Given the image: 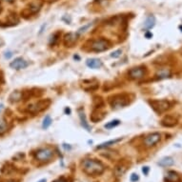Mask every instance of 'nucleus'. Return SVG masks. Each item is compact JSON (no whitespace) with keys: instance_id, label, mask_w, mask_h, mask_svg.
<instances>
[{"instance_id":"obj_12","label":"nucleus","mask_w":182,"mask_h":182,"mask_svg":"<svg viewBox=\"0 0 182 182\" xmlns=\"http://www.w3.org/2000/svg\"><path fill=\"white\" fill-rule=\"evenodd\" d=\"M176 123H177V119L175 118L172 115H167V116H165L162 119V121H161V124L164 127H174V126L176 125Z\"/></svg>"},{"instance_id":"obj_22","label":"nucleus","mask_w":182,"mask_h":182,"mask_svg":"<svg viewBox=\"0 0 182 182\" xmlns=\"http://www.w3.org/2000/svg\"><path fill=\"white\" fill-rule=\"evenodd\" d=\"M120 124V121L119 120H113V121H110L109 123H107L105 125V128L107 129H112V128H114L116 126H118Z\"/></svg>"},{"instance_id":"obj_20","label":"nucleus","mask_w":182,"mask_h":182,"mask_svg":"<svg viewBox=\"0 0 182 182\" xmlns=\"http://www.w3.org/2000/svg\"><path fill=\"white\" fill-rule=\"evenodd\" d=\"M51 124H52V118H51V116L50 115H46L45 116V118L43 119V124H42V127H43V129H48L50 126H51Z\"/></svg>"},{"instance_id":"obj_3","label":"nucleus","mask_w":182,"mask_h":182,"mask_svg":"<svg viewBox=\"0 0 182 182\" xmlns=\"http://www.w3.org/2000/svg\"><path fill=\"white\" fill-rule=\"evenodd\" d=\"M150 105L152 106V108L155 110L158 114L165 113L167 110H169L171 107V104L169 101H167L165 99H159V100H152L150 101Z\"/></svg>"},{"instance_id":"obj_4","label":"nucleus","mask_w":182,"mask_h":182,"mask_svg":"<svg viewBox=\"0 0 182 182\" xmlns=\"http://www.w3.org/2000/svg\"><path fill=\"white\" fill-rule=\"evenodd\" d=\"M54 156V151L50 148H42L36 151V153L35 154V157L37 161L40 162H45L49 161L52 159Z\"/></svg>"},{"instance_id":"obj_6","label":"nucleus","mask_w":182,"mask_h":182,"mask_svg":"<svg viewBox=\"0 0 182 182\" xmlns=\"http://www.w3.org/2000/svg\"><path fill=\"white\" fill-rule=\"evenodd\" d=\"M50 105V100H44V101H39L37 103L30 105L27 111L31 114H36L39 113L41 111H43L44 109H46L48 106Z\"/></svg>"},{"instance_id":"obj_2","label":"nucleus","mask_w":182,"mask_h":182,"mask_svg":"<svg viewBox=\"0 0 182 182\" xmlns=\"http://www.w3.org/2000/svg\"><path fill=\"white\" fill-rule=\"evenodd\" d=\"M110 42L106 39L103 38H99V39H96L91 42V46L90 49L93 52H96V53H100V52H104L106 50H108L110 48Z\"/></svg>"},{"instance_id":"obj_7","label":"nucleus","mask_w":182,"mask_h":182,"mask_svg":"<svg viewBox=\"0 0 182 182\" xmlns=\"http://www.w3.org/2000/svg\"><path fill=\"white\" fill-rule=\"evenodd\" d=\"M146 74V71L145 68L142 67H138V68H133L129 71V77L131 79H134V80H138L141 79L145 77Z\"/></svg>"},{"instance_id":"obj_17","label":"nucleus","mask_w":182,"mask_h":182,"mask_svg":"<svg viewBox=\"0 0 182 182\" xmlns=\"http://www.w3.org/2000/svg\"><path fill=\"white\" fill-rule=\"evenodd\" d=\"M155 24H156V18H155L153 16H148L147 19L145 20V22H144V27H145V29L150 30V29H152V28H153V27L155 26Z\"/></svg>"},{"instance_id":"obj_34","label":"nucleus","mask_w":182,"mask_h":182,"mask_svg":"<svg viewBox=\"0 0 182 182\" xmlns=\"http://www.w3.org/2000/svg\"><path fill=\"white\" fill-rule=\"evenodd\" d=\"M6 182H16L14 180H9V181H6Z\"/></svg>"},{"instance_id":"obj_37","label":"nucleus","mask_w":182,"mask_h":182,"mask_svg":"<svg viewBox=\"0 0 182 182\" xmlns=\"http://www.w3.org/2000/svg\"><path fill=\"white\" fill-rule=\"evenodd\" d=\"M0 45H1V41H0Z\"/></svg>"},{"instance_id":"obj_24","label":"nucleus","mask_w":182,"mask_h":182,"mask_svg":"<svg viewBox=\"0 0 182 182\" xmlns=\"http://www.w3.org/2000/svg\"><path fill=\"white\" fill-rule=\"evenodd\" d=\"M80 114V118H81V121H82V125L88 130V131H90V128H89V126H88V124H87V122H86V119H85V115H84V113H79Z\"/></svg>"},{"instance_id":"obj_8","label":"nucleus","mask_w":182,"mask_h":182,"mask_svg":"<svg viewBox=\"0 0 182 182\" xmlns=\"http://www.w3.org/2000/svg\"><path fill=\"white\" fill-rule=\"evenodd\" d=\"M129 103L127 97H125L124 96H116L114 97V99L111 101V105L112 107L114 109H119V108H123Z\"/></svg>"},{"instance_id":"obj_36","label":"nucleus","mask_w":182,"mask_h":182,"mask_svg":"<svg viewBox=\"0 0 182 182\" xmlns=\"http://www.w3.org/2000/svg\"><path fill=\"white\" fill-rule=\"evenodd\" d=\"M179 28H180V29H181V30H182V27H181V26H180V27H179Z\"/></svg>"},{"instance_id":"obj_31","label":"nucleus","mask_w":182,"mask_h":182,"mask_svg":"<svg viewBox=\"0 0 182 182\" xmlns=\"http://www.w3.org/2000/svg\"><path fill=\"white\" fill-rule=\"evenodd\" d=\"M54 182H66V180L64 178H59V179H57V180H55Z\"/></svg>"},{"instance_id":"obj_11","label":"nucleus","mask_w":182,"mask_h":182,"mask_svg":"<svg viewBox=\"0 0 182 182\" xmlns=\"http://www.w3.org/2000/svg\"><path fill=\"white\" fill-rule=\"evenodd\" d=\"M77 41V34L75 35V34L70 33L66 35L64 37V44L67 47H72Z\"/></svg>"},{"instance_id":"obj_33","label":"nucleus","mask_w":182,"mask_h":182,"mask_svg":"<svg viewBox=\"0 0 182 182\" xmlns=\"http://www.w3.org/2000/svg\"><path fill=\"white\" fill-rule=\"evenodd\" d=\"M38 182H46V179H45V178H43V179H40Z\"/></svg>"},{"instance_id":"obj_16","label":"nucleus","mask_w":182,"mask_h":182,"mask_svg":"<svg viewBox=\"0 0 182 182\" xmlns=\"http://www.w3.org/2000/svg\"><path fill=\"white\" fill-rule=\"evenodd\" d=\"M174 164H175V160L172 157H169V156L163 157L158 162V165L161 166V167H170V166H173Z\"/></svg>"},{"instance_id":"obj_23","label":"nucleus","mask_w":182,"mask_h":182,"mask_svg":"<svg viewBox=\"0 0 182 182\" xmlns=\"http://www.w3.org/2000/svg\"><path fill=\"white\" fill-rule=\"evenodd\" d=\"M14 98L12 101H18V100H20L21 99V97H22V93H20V92H14V93H12V96H10V98Z\"/></svg>"},{"instance_id":"obj_15","label":"nucleus","mask_w":182,"mask_h":182,"mask_svg":"<svg viewBox=\"0 0 182 182\" xmlns=\"http://www.w3.org/2000/svg\"><path fill=\"white\" fill-rule=\"evenodd\" d=\"M39 10H40V5L39 4H37V3H31L27 9H25L23 11V12H28V14H34V13L37 12Z\"/></svg>"},{"instance_id":"obj_27","label":"nucleus","mask_w":182,"mask_h":182,"mask_svg":"<svg viewBox=\"0 0 182 182\" xmlns=\"http://www.w3.org/2000/svg\"><path fill=\"white\" fill-rule=\"evenodd\" d=\"M138 179H139V176H138V174H132V175H131V177H130V180H131L132 182H136Z\"/></svg>"},{"instance_id":"obj_14","label":"nucleus","mask_w":182,"mask_h":182,"mask_svg":"<svg viewBox=\"0 0 182 182\" xmlns=\"http://www.w3.org/2000/svg\"><path fill=\"white\" fill-rule=\"evenodd\" d=\"M165 180L167 182H181L179 175L175 172H168L167 173Z\"/></svg>"},{"instance_id":"obj_28","label":"nucleus","mask_w":182,"mask_h":182,"mask_svg":"<svg viewBox=\"0 0 182 182\" xmlns=\"http://www.w3.org/2000/svg\"><path fill=\"white\" fill-rule=\"evenodd\" d=\"M149 171H150V168L148 166H145V167H143V168H142V172H143V174L145 175H147L149 174Z\"/></svg>"},{"instance_id":"obj_18","label":"nucleus","mask_w":182,"mask_h":182,"mask_svg":"<svg viewBox=\"0 0 182 182\" xmlns=\"http://www.w3.org/2000/svg\"><path fill=\"white\" fill-rule=\"evenodd\" d=\"M121 141V138H116V139H114V140H110V141H107V142H104L102 144H100L99 146L96 147V149H103V148H107V147H110L112 145H114L115 143Z\"/></svg>"},{"instance_id":"obj_32","label":"nucleus","mask_w":182,"mask_h":182,"mask_svg":"<svg viewBox=\"0 0 182 182\" xmlns=\"http://www.w3.org/2000/svg\"><path fill=\"white\" fill-rule=\"evenodd\" d=\"M4 1H7V2H9V3H12L14 0H4Z\"/></svg>"},{"instance_id":"obj_13","label":"nucleus","mask_w":182,"mask_h":182,"mask_svg":"<svg viewBox=\"0 0 182 182\" xmlns=\"http://www.w3.org/2000/svg\"><path fill=\"white\" fill-rule=\"evenodd\" d=\"M86 64L89 68L91 69H98L102 66V62L97 58H92V59H88L86 61Z\"/></svg>"},{"instance_id":"obj_10","label":"nucleus","mask_w":182,"mask_h":182,"mask_svg":"<svg viewBox=\"0 0 182 182\" xmlns=\"http://www.w3.org/2000/svg\"><path fill=\"white\" fill-rule=\"evenodd\" d=\"M171 75H172V72L170 69L168 68H161L159 69L156 73V77L157 79H166V78H169L171 77Z\"/></svg>"},{"instance_id":"obj_25","label":"nucleus","mask_w":182,"mask_h":182,"mask_svg":"<svg viewBox=\"0 0 182 182\" xmlns=\"http://www.w3.org/2000/svg\"><path fill=\"white\" fill-rule=\"evenodd\" d=\"M91 26H92V24H87V25H85L84 27H82V28H80V29H78V31H77V35H81V34H83V33H85L86 32V30H88Z\"/></svg>"},{"instance_id":"obj_26","label":"nucleus","mask_w":182,"mask_h":182,"mask_svg":"<svg viewBox=\"0 0 182 182\" xmlns=\"http://www.w3.org/2000/svg\"><path fill=\"white\" fill-rule=\"evenodd\" d=\"M121 54H122V51H121V50H116V51H114V53L111 54V56L113 58H118L121 55Z\"/></svg>"},{"instance_id":"obj_29","label":"nucleus","mask_w":182,"mask_h":182,"mask_svg":"<svg viewBox=\"0 0 182 182\" xmlns=\"http://www.w3.org/2000/svg\"><path fill=\"white\" fill-rule=\"evenodd\" d=\"M12 55V54L11 52H8V53H6V54H4V56H5L6 58H11Z\"/></svg>"},{"instance_id":"obj_30","label":"nucleus","mask_w":182,"mask_h":182,"mask_svg":"<svg viewBox=\"0 0 182 182\" xmlns=\"http://www.w3.org/2000/svg\"><path fill=\"white\" fill-rule=\"evenodd\" d=\"M146 37L147 38H150V37H152V36H153V35H152V33H150V32H148V33H146Z\"/></svg>"},{"instance_id":"obj_5","label":"nucleus","mask_w":182,"mask_h":182,"mask_svg":"<svg viewBox=\"0 0 182 182\" xmlns=\"http://www.w3.org/2000/svg\"><path fill=\"white\" fill-rule=\"evenodd\" d=\"M161 139V135L159 133H150L148 134L146 138H144V145L145 147L147 148H151V147H154L156 146Z\"/></svg>"},{"instance_id":"obj_35","label":"nucleus","mask_w":182,"mask_h":182,"mask_svg":"<svg viewBox=\"0 0 182 182\" xmlns=\"http://www.w3.org/2000/svg\"><path fill=\"white\" fill-rule=\"evenodd\" d=\"M1 10H2V8H1V5H0V12H1Z\"/></svg>"},{"instance_id":"obj_19","label":"nucleus","mask_w":182,"mask_h":182,"mask_svg":"<svg viewBox=\"0 0 182 182\" xmlns=\"http://www.w3.org/2000/svg\"><path fill=\"white\" fill-rule=\"evenodd\" d=\"M126 171H127V168H125V167H124L123 165H121V166H116V168H115V170H114V174H115V175H117V176H122V175L125 174Z\"/></svg>"},{"instance_id":"obj_9","label":"nucleus","mask_w":182,"mask_h":182,"mask_svg":"<svg viewBox=\"0 0 182 182\" xmlns=\"http://www.w3.org/2000/svg\"><path fill=\"white\" fill-rule=\"evenodd\" d=\"M29 65V63L27 61L22 58V57H18V58H16L13 60V61L10 64L11 68L12 69H16V70H21V69H24L26 68L27 66Z\"/></svg>"},{"instance_id":"obj_21","label":"nucleus","mask_w":182,"mask_h":182,"mask_svg":"<svg viewBox=\"0 0 182 182\" xmlns=\"http://www.w3.org/2000/svg\"><path fill=\"white\" fill-rule=\"evenodd\" d=\"M8 130V123L6 122V120L0 119V135L6 133Z\"/></svg>"},{"instance_id":"obj_1","label":"nucleus","mask_w":182,"mask_h":182,"mask_svg":"<svg viewBox=\"0 0 182 182\" xmlns=\"http://www.w3.org/2000/svg\"><path fill=\"white\" fill-rule=\"evenodd\" d=\"M81 166L84 173L92 176L99 175L105 171L104 165L96 159H84L81 163Z\"/></svg>"}]
</instances>
